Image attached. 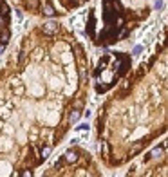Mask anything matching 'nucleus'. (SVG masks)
<instances>
[{
  "label": "nucleus",
  "mask_w": 168,
  "mask_h": 177,
  "mask_svg": "<svg viewBox=\"0 0 168 177\" xmlns=\"http://www.w3.org/2000/svg\"><path fill=\"white\" fill-rule=\"evenodd\" d=\"M152 15L150 4H125L123 0H94L85 20V36L94 47L109 49L134 36Z\"/></svg>",
  "instance_id": "7ed1b4c3"
},
{
  "label": "nucleus",
  "mask_w": 168,
  "mask_h": 177,
  "mask_svg": "<svg viewBox=\"0 0 168 177\" xmlns=\"http://www.w3.org/2000/svg\"><path fill=\"white\" fill-rule=\"evenodd\" d=\"M13 38V9L9 0H0V54L9 47Z\"/></svg>",
  "instance_id": "6e6552de"
},
{
  "label": "nucleus",
  "mask_w": 168,
  "mask_h": 177,
  "mask_svg": "<svg viewBox=\"0 0 168 177\" xmlns=\"http://www.w3.org/2000/svg\"><path fill=\"white\" fill-rule=\"evenodd\" d=\"M25 15L38 20H60L87 6L90 0H13Z\"/></svg>",
  "instance_id": "423d86ee"
},
{
  "label": "nucleus",
  "mask_w": 168,
  "mask_h": 177,
  "mask_svg": "<svg viewBox=\"0 0 168 177\" xmlns=\"http://www.w3.org/2000/svg\"><path fill=\"white\" fill-rule=\"evenodd\" d=\"M132 69V56L127 51H109L90 65V89L94 94H107Z\"/></svg>",
  "instance_id": "20e7f679"
},
{
  "label": "nucleus",
  "mask_w": 168,
  "mask_h": 177,
  "mask_svg": "<svg viewBox=\"0 0 168 177\" xmlns=\"http://www.w3.org/2000/svg\"><path fill=\"white\" fill-rule=\"evenodd\" d=\"M139 0H127V4H138Z\"/></svg>",
  "instance_id": "1a4fd4ad"
},
{
  "label": "nucleus",
  "mask_w": 168,
  "mask_h": 177,
  "mask_svg": "<svg viewBox=\"0 0 168 177\" xmlns=\"http://www.w3.org/2000/svg\"><path fill=\"white\" fill-rule=\"evenodd\" d=\"M45 177H71V175H101L98 161L85 150L72 145L60 157L44 170Z\"/></svg>",
  "instance_id": "39448f33"
},
{
  "label": "nucleus",
  "mask_w": 168,
  "mask_h": 177,
  "mask_svg": "<svg viewBox=\"0 0 168 177\" xmlns=\"http://www.w3.org/2000/svg\"><path fill=\"white\" fill-rule=\"evenodd\" d=\"M168 130V51L164 29L148 58L127 72L94 118L98 159L121 168Z\"/></svg>",
  "instance_id": "f03ea898"
},
{
  "label": "nucleus",
  "mask_w": 168,
  "mask_h": 177,
  "mask_svg": "<svg viewBox=\"0 0 168 177\" xmlns=\"http://www.w3.org/2000/svg\"><path fill=\"white\" fill-rule=\"evenodd\" d=\"M166 147L168 143L163 139L159 145H152L143 154H139L136 159H132V166L128 168L127 175H155L166 177Z\"/></svg>",
  "instance_id": "0eeeda50"
},
{
  "label": "nucleus",
  "mask_w": 168,
  "mask_h": 177,
  "mask_svg": "<svg viewBox=\"0 0 168 177\" xmlns=\"http://www.w3.org/2000/svg\"><path fill=\"white\" fill-rule=\"evenodd\" d=\"M90 98V58L60 20H42L0 67V175H35Z\"/></svg>",
  "instance_id": "f257e3e1"
}]
</instances>
